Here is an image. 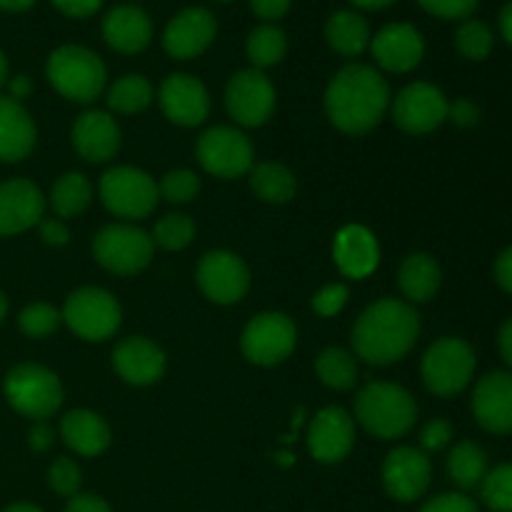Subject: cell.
<instances>
[{
	"mask_svg": "<svg viewBox=\"0 0 512 512\" xmlns=\"http://www.w3.org/2000/svg\"><path fill=\"white\" fill-rule=\"evenodd\" d=\"M390 103V88L370 65H348L328 85L325 108L335 128L350 135L370 133L383 120Z\"/></svg>",
	"mask_w": 512,
	"mask_h": 512,
	"instance_id": "cell-1",
	"label": "cell"
},
{
	"mask_svg": "<svg viewBox=\"0 0 512 512\" xmlns=\"http://www.w3.org/2000/svg\"><path fill=\"white\" fill-rule=\"evenodd\" d=\"M420 318L405 300L385 298L370 305L353 328L355 355L370 365H390L413 350Z\"/></svg>",
	"mask_w": 512,
	"mask_h": 512,
	"instance_id": "cell-2",
	"label": "cell"
},
{
	"mask_svg": "<svg viewBox=\"0 0 512 512\" xmlns=\"http://www.w3.org/2000/svg\"><path fill=\"white\" fill-rule=\"evenodd\" d=\"M355 415L375 438L393 440L408 433L418 418L413 395L395 383H370L355 398Z\"/></svg>",
	"mask_w": 512,
	"mask_h": 512,
	"instance_id": "cell-3",
	"label": "cell"
},
{
	"mask_svg": "<svg viewBox=\"0 0 512 512\" xmlns=\"http://www.w3.org/2000/svg\"><path fill=\"white\" fill-rule=\"evenodd\" d=\"M50 85L73 103H93L105 88V63L85 45H60L48 58Z\"/></svg>",
	"mask_w": 512,
	"mask_h": 512,
	"instance_id": "cell-4",
	"label": "cell"
},
{
	"mask_svg": "<svg viewBox=\"0 0 512 512\" xmlns=\"http://www.w3.org/2000/svg\"><path fill=\"white\" fill-rule=\"evenodd\" d=\"M5 398L15 413L43 423L63 403V385L53 370L35 363H20L5 378Z\"/></svg>",
	"mask_w": 512,
	"mask_h": 512,
	"instance_id": "cell-5",
	"label": "cell"
},
{
	"mask_svg": "<svg viewBox=\"0 0 512 512\" xmlns=\"http://www.w3.org/2000/svg\"><path fill=\"white\" fill-rule=\"evenodd\" d=\"M475 373V353L465 340L443 338L428 348L423 358V380L430 393L453 398L463 393Z\"/></svg>",
	"mask_w": 512,
	"mask_h": 512,
	"instance_id": "cell-6",
	"label": "cell"
},
{
	"mask_svg": "<svg viewBox=\"0 0 512 512\" xmlns=\"http://www.w3.org/2000/svg\"><path fill=\"white\" fill-rule=\"evenodd\" d=\"M158 198L160 193L155 180L143 170L130 168V165L110 168L100 178V200L110 213L120 215V218H145V215L153 213Z\"/></svg>",
	"mask_w": 512,
	"mask_h": 512,
	"instance_id": "cell-7",
	"label": "cell"
},
{
	"mask_svg": "<svg viewBox=\"0 0 512 512\" xmlns=\"http://www.w3.org/2000/svg\"><path fill=\"white\" fill-rule=\"evenodd\" d=\"M63 320L83 340L100 343L120 328V305L108 290L80 288L65 300Z\"/></svg>",
	"mask_w": 512,
	"mask_h": 512,
	"instance_id": "cell-8",
	"label": "cell"
},
{
	"mask_svg": "<svg viewBox=\"0 0 512 512\" xmlns=\"http://www.w3.org/2000/svg\"><path fill=\"white\" fill-rule=\"evenodd\" d=\"M93 255L115 275H135L153 258V238L135 225H108L93 240Z\"/></svg>",
	"mask_w": 512,
	"mask_h": 512,
	"instance_id": "cell-9",
	"label": "cell"
},
{
	"mask_svg": "<svg viewBox=\"0 0 512 512\" xmlns=\"http://www.w3.org/2000/svg\"><path fill=\"white\" fill-rule=\"evenodd\" d=\"M200 165L215 178H240L253 170V145L240 130L218 125L200 135L195 145Z\"/></svg>",
	"mask_w": 512,
	"mask_h": 512,
	"instance_id": "cell-10",
	"label": "cell"
},
{
	"mask_svg": "<svg viewBox=\"0 0 512 512\" xmlns=\"http://www.w3.org/2000/svg\"><path fill=\"white\" fill-rule=\"evenodd\" d=\"M225 105L235 123L245 125V128H258L273 115L275 88L263 70H240L225 88Z\"/></svg>",
	"mask_w": 512,
	"mask_h": 512,
	"instance_id": "cell-11",
	"label": "cell"
},
{
	"mask_svg": "<svg viewBox=\"0 0 512 512\" xmlns=\"http://www.w3.org/2000/svg\"><path fill=\"white\" fill-rule=\"evenodd\" d=\"M298 330L283 313H263L248 323L243 333V353L255 365H278L293 353Z\"/></svg>",
	"mask_w": 512,
	"mask_h": 512,
	"instance_id": "cell-12",
	"label": "cell"
},
{
	"mask_svg": "<svg viewBox=\"0 0 512 512\" xmlns=\"http://www.w3.org/2000/svg\"><path fill=\"white\" fill-rule=\"evenodd\" d=\"M218 35V20L208 8L190 5L170 18L163 33V48L170 58L190 60L203 55Z\"/></svg>",
	"mask_w": 512,
	"mask_h": 512,
	"instance_id": "cell-13",
	"label": "cell"
},
{
	"mask_svg": "<svg viewBox=\"0 0 512 512\" xmlns=\"http://www.w3.org/2000/svg\"><path fill=\"white\" fill-rule=\"evenodd\" d=\"M448 98L430 83H410L395 98L393 118L408 133H430L448 120Z\"/></svg>",
	"mask_w": 512,
	"mask_h": 512,
	"instance_id": "cell-14",
	"label": "cell"
},
{
	"mask_svg": "<svg viewBox=\"0 0 512 512\" xmlns=\"http://www.w3.org/2000/svg\"><path fill=\"white\" fill-rule=\"evenodd\" d=\"M198 285L213 303H238L250 285V273L243 260L228 250H213L198 265Z\"/></svg>",
	"mask_w": 512,
	"mask_h": 512,
	"instance_id": "cell-15",
	"label": "cell"
},
{
	"mask_svg": "<svg viewBox=\"0 0 512 512\" xmlns=\"http://www.w3.org/2000/svg\"><path fill=\"white\" fill-rule=\"evenodd\" d=\"M430 460L418 448H395L383 463L385 493L398 503H413L430 485Z\"/></svg>",
	"mask_w": 512,
	"mask_h": 512,
	"instance_id": "cell-16",
	"label": "cell"
},
{
	"mask_svg": "<svg viewBox=\"0 0 512 512\" xmlns=\"http://www.w3.org/2000/svg\"><path fill=\"white\" fill-rule=\"evenodd\" d=\"M370 50L380 68L390 73H408L418 68L425 55V40L410 23H388L370 40Z\"/></svg>",
	"mask_w": 512,
	"mask_h": 512,
	"instance_id": "cell-17",
	"label": "cell"
},
{
	"mask_svg": "<svg viewBox=\"0 0 512 512\" xmlns=\"http://www.w3.org/2000/svg\"><path fill=\"white\" fill-rule=\"evenodd\" d=\"M355 425L343 408L320 410L308 425V450L318 463H340L353 450Z\"/></svg>",
	"mask_w": 512,
	"mask_h": 512,
	"instance_id": "cell-18",
	"label": "cell"
},
{
	"mask_svg": "<svg viewBox=\"0 0 512 512\" xmlns=\"http://www.w3.org/2000/svg\"><path fill=\"white\" fill-rule=\"evenodd\" d=\"M160 108L175 125L193 128L208 118L210 98L205 85L195 75H168L160 85Z\"/></svg>",
	"mask_w": 512,
	"mask_h": 512,
	"instance_id": "cell-19",
	"label": "cell"
},
{
	"mask_svg": "<svg viewBox=\"0 0 512 512\" xmlns=\"http://www.w3.org/2000/svg\"><path fill=\"white\" fill-rule=\"evenodd\" d=\"M473 413L480 428L488 433H512V373L498 370L478 380L473 393Z\"/></svg>",
	"mask_w": 512,
	"mask_h": 512,
	"instance_id": "cell-20",
	"label": "cell"
},
{
	"mask_svg": "<svg viewBox=\"0 0 512 512\" xmlns=\"http://www.w3.org/2000/svg\"><path fill=\"white\" fill-rule=\"evenodd\" d=\"M45 198L38 185L15 178L0 183V235H18L40 223Z\"/></svg>",
	"mask_w": 512,
	"mask_h": 512,
	"instance_id": "cell-21",
	"label": "cell"
},
{
	"mask_svg": "<svg viewBox=\"0 0 512 512\" xmlns=\"http://www.w3.org/2000/svg\"><path fill=\"white\" fill-rule=\"evenodd\" d=\"M103 38L118 53L135 55L148 48L153 40V20L138 5L120 3L105 13Z\"/></svg>",
	"mask_w": 512,
	"mask_h": 512,
	"instance_id": "cell-22",
	"label": "cell"
},
{
	"mask_svg": "<svg viewBox=\"0 0 512 512\" xmlns=\"http://www.w3.org/2000/svg\"><path fill=\"white\" fill-rule=\"evenodd\" d=\"M73 145L88 163H105L120 148V128L103 110H88L73 125Z\"/></svg>",
	"mask_w": 512,
	"mask_h": 512,
	"instance_id": "cell-23",
	"label": "cell"
},
{
	"mask_svg": "<svg viewBox=\"0 0 512 512\" xmlns=\"http://www.w3.org/2000/svg\"><path fill=\"white\" fill-rule=\"evenodd\" d=\"M113 365L120 378L130 385H150L163 378L165 373V355L163 350L148 338H125L115 348Z\"/></svg>",
	"mask_w": 512,
	"mask_h": 512,
	"instance_id": "cell-24",
	"label": "cell"
},
{
	"mask_svg": "<svg viewBox=\"0 0 512 512\" xmlns=\"http://www.w3.org/2000/svg\"><path fill=\"white\" fill-rule=\"evenodd\" d=\"M335 263L348 278H365L380 263V248L375 235L363 225H348L335 238Z\"/></svg>",
	"mask_w": 512,
	"mask_h": 512,
	"instance_id": "cell-25",
	"label": "cell"
},
{
	"mask_svg": "<svg viewBox=\"0 0 512 512\" xmlns=\"http://www.w3.org/2000/svg\"><path fill=\"white\" fill-rule=\"evenodd\" d=\"M35 123L28 110L13 100L0 98V163H18L35 148Z\"/></svg>",
	"mask_w": 512,
	"mask_h": 512,
	"instance_id": "cell-26",
	"label": "cell"
},
{
	"mask_svg": "<svg viewBox=\"0 0 512 512\" xmlns=\"http://www.w3.org/2000/svg\"><path fill=\"white\" fill-rule=\"evenodd\" d=\"M60 435L65 445L85 458H95L110 445V428L98 413L90 410H73L60 423Z\"/></svg>",
	"mask_w": 512,
	"mask_h": 512,
	"instance_id": "cell-27",
	"label": "cell"
},
{
	"mask_svg": "<svg viewBox=\"0 0 512 512\" xmlns=\"http://www.w3.org/2000/svg\"><path fill=\"white\" fill-rule=\"evenodd\" d=\"M325 38L335 53L345 55V58H355V55L365 53L370 48V25L358 10H338L325 23Z\"/></svg>",
	"mask_w": 512,
	"mask_h": 512,
	"instance_id": "cell-28",
	"label": "cell"
},
{
	"mask_svg": "<svg viewBox=\"0 0 512 512\" xmlns=\"http://www.w3.org/2000/svg\"><path fill=\"white\" fill-rule=\"evenodd\" d=\"M440 288V265L430 255L413 253L400 268V290L413 303H428Z\"/></svg>",
	"mask_w": 512,
	"mask_h": 512,
	"instance_id": "cell-29",
	"label": "cell"
},
{
	"mask_svg": "<svg viewBox=\"0 0 512 512\" xmlns=\"http://www.w3.org/2000/svg\"><path fill=\"white\" fill-rule=\"evenodd\" d=\"M448 475L460 490H473L488 475V455L473 440H463L450 450Z\"/></svg>",
	"mask_w": 512,
	"mask_h": 512,
	"instance_id": "cell-30",
	"label": "cell"
},
{
	"mask_svg": "<svg viewBox=\"0 0 512 512\" xmlns=\"http://www.w3.org/2000/svg\"><path fill=\"white\" fill-rule=\"evenodd\" d=\"M250 185L265 203H288L295 195V175L280 163H260L250 170Z\"/></svg>",
	"mask_w": 512,
	"mask_h": 512,
	"instance_id": "cell-31",
	"label": "cell"
},
{
	"mask_svg": "<svg viewBox=\"0 0 512 512\" xmlns=\"http://www.w3.org/2000/svg\"><path fill=\"white\" fill-rule=\"evenodd\" d=\"M93 198V185L83 173H65L58 178L50 193V205L60 218H73V215L83 213Z\"/></svg>",
	"mask_w": 512,
	"mask_h": 512,
	"instance_id": "cell-32",
	"label": "cell"
},
{
	"mask_svg": "<svg viewBox=\"0 0 512 512\" xmlns=\"http://www.w3.org/2000/svg\"><path fill=\"white\" fill-rule=\"evenodd\" d=\"M245 48H248V58L253 63V68L263 70L285 58L288 38H285V33L275 23H263L248 35V45Z\"/></svg>",
	"mask_w": 512,
	"mask_h": 512,
	"instance_id": "cell-33",
	"label": "cell"
},
{
	"mask_svg": "<svg viewBox=\"0 0 512 512\" xmlns=\"http://www.w3.org/2000/svg\"><path fill=\"white\" fill-rule=\"evenodd\" d=\"M320 380H323L328 388L335 390H348L353 388L355 380H358V363H355L353 355L343 348H328L320 353L318 363H315Z\"/></svg>",
	"mask_w": 512,
	"mask_h": 512,
	"instance_id": "cell-34",
	"label": "cell"
},
{
	"mask_svg": "<svg viewBox=\"0 0 512 512\" xmlns=\"http://www.w3.org/2000/svg\"><path fill=\"white\" fill-rule=\"evenodd\" d=\"M153 100V85L143 75H123L108 90V105L118 113H140Z\"/></svg>",
	"mask_w": 512,
	"mask_h": 512,
	"instance_id": "cell-35",
	"label": "cell"
},
{
	"mask_svg": "<svg viewBox=\"0 0 512 512\" xmlns=\"http://www.w3.org/2000/svg\"><path fill=\"white\" fill-rule=\"evenodd\" d=\"M493 45L495 35L483 20H463V25L455 33V48L468 60H485L493 53Z\"/></svg>",
	"mask_w": 512,
	"mask_h": 512,
	"instance_id": "cell-36",
	"label": "cell"
},
{
	"mask_svg": "<svg viewBox=\"0 0 512 512\" xmlns=\"http://www.w3.org/2000/svg\"><path fill=\"white\" fill-rule=\"evenodd\" d=\"M480 495L493 512H512V463L488 470L480 483Z\"/></svg>",
	"mask_w": 512,
	"mask_h": 512,
	"instance_id": "cell-37",
	"label": "cell"
},
{
	"mask_svg": "<svg viewBox=\"0 0 512 512\" xmlns=\"http://www.w3.org/2000/svg\"><path fill=\"white\" fill-rule=\"evenodd\" d=\"M195 223L183 213L165 215L158 225H155V243L165 250H183L185 245L193 240Z\"/></svg>",
	"mask_w": 512,
	"mask_h": 512,
	"instance_id": "cell-38",
	"label": "cell"
},
{
	"mask_svg": "<svg viewBox=\"0 0 512 512\" xmlns=\"http://www.w3.org/2000/svg\"><path fill=\"white\" fill-rule=\"evenodd\" d=\"M60 318H63V315H60L53 305L33 303L20 313L18 323H20V330H23L28 338L40 340V338H48V335L58 328Z\"/></svg>",
	"mask_w": 512,
	"mask_h": 512,
	"instance_id": "cell-39",
	"label": "cell"
},
{
	"mask_svg": "<svg viewBox=\"0 0 512 512\" xmlns=\"http://www.w3.org/2000/svg\"><path fill=\"white\" fill-rule=\"evenodd\" d=\"M200 180L190 170H170L158 185V193L168 203H190L198 195Z\"/></svg>",
	"mask_w": 512,
	"mask_h": 512,
	"instance_id": "cell-40",
	"label": "cell"
},
{
	"mask_svg": "<svg viewBox=\"0 0 512 512\" xmlns=\"http://www.w3.org/2000/svg\"><path fill=\"white\" fill-rule=\"evenodd\" d=\"M50 488L65 498H75L80 490V468L68 458H58L48 470Z\"/></svg>",
	"mask_w": 512,
	"mask_h": 512,
	"instance_id": "cell-41",
	"label": "cell"
},
{
	"mask_svg": "<svg viewBox=\"0 0 512 512\" xmlns=\"http://www.w3.org/2000/svg\"><path fill=\"white\" fill-rule=\"evenodd\" d=\"M425 13L443 20H468L480 0H418Z\"/></svg>",
	"mask_w": 512,
	"mask_h": 512,
	"instance_id": "cell-42",
	"label": "cell"
},
{
	"mask_svg": "<svg viewBox=\"0 0 512 512\" xmlns=\"http://www.w3.org/2000/svg\"><path fill=\"white\" fill-rule=\"evenodd\" d=\"M345 303H348V288L343 283H333L315 293L313 310L323 318H330V315H338L345 308Z\"/></svg>",
	"mask_w": 512,
	"mask_h": 512,
	"instance_id": "cell-43",
	"label": "cell"
},
{
	"mask_svg": "<svg viewBox=\"0 0 512 512\" xmlns=\"http://www.w3.org/2000/svg\"><path fill=\"white\" fill-rule=\"evenodd\" d=\"M450 438H453V425L448 420H433L420 433V448L423 453H438L450 443Z\"/></svg>",
	"mask_w": 512,
	"mask_h": 512,
	"instance_id": "cell-44",
	"label": "cell"
},
{
	"mask_svg": "<svg viewBox=\"0 0 512 512\" xmlns=\"http://www.w3.org/2000/svg\"><path fill=\"white\" fill-rule=\"evenodd\" d=\"M420 512H478V505L463 493H443L438 498L428 500Z\"/></svg>",
	"mask_w": 512,
	"mask_h": 512,
	"instance_id": "cell-45",
	"label": "cell"
},
{
	"mask_svg": "<svg viewBox=\"0 0 512 512\" xmlns=\"http://www.w3.org/2000/svg\"><path fill=\"white\" fill-rule=\"evenodd\" d=\"M55 8L60 10L68 18H90V15L98 13L103 8L105 0H50Z\"/></svg>",
	"mask_w": 512,
	"mask_h": 512,
	"instance_id": "cell-46",
	"label": "cell"
},
{
	"mask_svg": "<svg viewBox=\"0 0 512 512\" xmlns=\"http://www.w3.org/2000/svg\"><path fill=\"white\" fill-rule=\"evenodd\" d=\"M293 0H250V8L258 15L263 23H275V20L285 18Z\"/></svg>",
	"mask_w": 512,
	"mask_h": 512,
	"instance_id": "cell-47",
	"label": "cell"
},
{
	"mask_svg": "<svg viewBox=\"0 0 512 512\" xmlns=\"http://www.w3.org/2000/svg\"><path fill=\"white\" fill-rule=\"evenodd\" d=\"M448 118L453 120L455 125H460V128H473V125L480 120V110L475 103L460 98L448 108Z\"/></svg>",
	"mask_w": 512,
	"mask_h": 512,
	"instance_id": "cell-48",
	"label": "cell"
},
{
	"mask_svg": "<svg viewBox=\"0 0 512 512\" xmlns=\"http://www.w3.org/2000/svg\"><path fill=\"white\" fill-rule=\"evenodd\" d=\"M38 225H40V238H43V243L55 245V248H60V245L68 243L70 230L63 220L50 218V220H40Z\"/></svg>",
	"mask_w": 512,
	"mask_h": 512,
	"instance_id": "cell-49",
	"label": "cell"
},
{
	"mask_svg": "<svg viewBox=\"0 0 512 512\" xmlns=\"http://www.w3.org/2000/svg\"><path fill=\"white\" fill-rule=\"evenodd\" d=\"M65 512H113V510H110V505L105 503L103 498H98V495H75V498H70Z\"/></svg>",
	"mask_w": 512,
	"mask_h": 512,
	"instance_id": "cell-50",
	"label": "cell"
},
{
	"mask_svg": "<svg viewBox=\"0 0 512 512\" xmlns=\"http://www.w3.org/2000/svg\"><path fill=\"white\" fill-rule=\"evenodd\" d=\"M495 280H498L505 293L512 295V245L495 260Z\"/></svg>",
	"mask_w": 512,
	"mask_h": 512,
	"instance_id": "cell-51",
	"label": "cell"
},
{
	"mask_svg": "<svg viewBox=\"0 0 512 512\" xmlns=\"http://www.w3.org/2000/svg\"><path fill=\"white\" fill-rule=\"evenodd\" d=\"M30 448L35 453H45V450L53 448V430L45 423H35V428L30 430Z\"/></svg>",
	"mask_w": 512,
	"mask_h": 512,
	"instance_id": "cell-52",
	"label": "cell"
},
{
	"mask_svg": "<svg viewBox=\"0 0 512 512\" xmlns=\"http://www.w3.org/2000/svg\"><path fill=\"white\" fill-rule=\"evenodd\" d=\"M498 348H500V355H503L505 363H508L512 368V318L505 320L503 328H500Z\"/></svg>",
	"mask_w": 512,
	"mask_h": 512,
	"instance_id": "cell-53",
	"label": "cell"
},
{
	"mask_svg": "<svg viewBox=\"0 0 512 512\" xmlns=\"http://www.w3.org/2000/svg\"><path fill=\"white\" fill-rule=\"evenodd\" d=\"M8 88H10V98L18 100V103H20V100L28 98V95H30V90H33V83H30L28 75H15V78L8 83Z\"/></svg>",
	"mask_w": 512,
	"mask_h": 512,
	"instance_id": "cell-54",
	"label": "cell"
},
{
	"mask_svg": "<svg viewBox=\"0 0 512 512\" xmlns=\"http://www.w3.org/2000/svg\"><path fill=\"white\" fill-rule=\"evenodd\" d=\"M500 33L512 45V0L505 3V8L500 10Z\"/></svg>",
	"mask_w": 512,
	"mask_h": 512,
	"instance_id": "cell-55",
	"label": "cell"
},
{
	"mask_svg": "<svg viewBox=\"0 0 512 512\" xmlns=\"http://www.w3.org/2000/svg\"><path fill=\"white\" fill-rule=\"evenodd\" d=\"M35 5V0H0V10L5 13H25Z\"/></svg>",
	"mask_w": 512,
	"mask_h": 512,
	"instance_id": "cell-56",
	"label": "cell"
},
{
	"mask_svg": "<svg viewBox=\"0 0 512 512\" xmlns=\"http://www.w3.org/2000/svg\"><path fill=\"white\" fill-rule=\"evenodd\" d=\"M355 8L360 10H385L395 3V0H350Z\"/></svg>",
	"mask_w": 512,
	"mask_h": 512,
	"instance_id": "cell-57",
	"label": "cell"
},
{
	"mask_svg": "<svg viewBox=\"0 0 512 512\" xmlns=\"http://www.w3.org/2000/svg\"><path fill=\"white\" fill-rule=\"evenodd\" d=\"M3 512H43V510L33 503H13V505H8Z\"/></svg>",
	"mask_w": 512,
	"mask_h": 512,
	"instance_id": "cell-58",
	"label": "cell"
},
{
	"mask_svg": "<svg viewBox=\"0 0 512 512\" xmlns=\"http://www.w3.org/2000/svg\"><path fill=\"white\" fill-rule=\"evenodd\" d=\"M8 83V58H5V53L0 50V88Z\"/></svg>",
	"mask_w": 512,
	"mask_h": 512,
	"instance_id": "cell-59",
	"label": "cell"
},
{
	"mask_svg": "<svg viewBox=\"0 0 512 512\" xmlns=\"http://www.w3.org/2000/svg\"><path fill=\"white\" fill-rule=\"evenodd\" d=\"M5 315H8V300H5V295L0 293V323L5 320Z\"/></svg>",
	"mask_w": 512,
	"mask_h": 512,
	"instance_id": "cell-60",
	"label": "cell"
},
{
	"mask_svg": "<svg viewBox=\"0 0 512 512\" xmlns=\"http://www.w3.org/2000/svg\"><path fill=\"white\" fill-rule=\"evenodd\" d=\"M278 463L280 465H290V463H293V455H290V453H280L278 455Z\"/></svg>",
	"mask_w": 512,
	"mask_h": 512,
	"instance_id": "cell-61",
	"label": "cell"
},
{
	"mask_svg": "<svg viewBox=\"0 0 512 512\" xmlns=\"http://www.w3.org/2000/svg\"><path fill=\"white\" fill-rule=\"evenodd\" d=\"M220 3H230V0H220Z\"/></svg>",
	"mask_w": 512,
	"mask_h": 512,
	"instance_id": "cell-62",
	"label": "cell"
}]
</instances>
